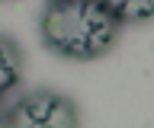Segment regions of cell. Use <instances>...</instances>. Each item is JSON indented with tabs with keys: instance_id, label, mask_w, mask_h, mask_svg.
<instances>
[{
	"instance_id": "obj_1",
	"label": "cell",
	"mask_w": 154,
	"mask_h": 128,
	"mask_svg": "<svg viewBox=\"0 0 154 128\" xmlns=\"http://www.w3.org/2000/svg\"><path fill=\"white\" fill-rule=\"evenodd\" d=\"M38 26L48 48L71 61L100 58L119 32V19L103 0H51Z\"/></svg>"
},
{
	"instance_id": "obj_4",
	"label": "cell",
	"mask_w": 154,
	"mask_h": 128,
	"mask_svg": "<svg viewBox=\"0 0 154 128\" xmlns=\"http://www.w3.org/2000/svg\"><path fill=\"white\" fill-rule=\"evenodd\" d=\"M119 22H148L154 19V0H103Z\"/></svg>"
},
{
	"instance_id": "obj_5",
	"label": "cell",
	"mask_w": 154,
	"mask_h": 128,
	"mask_svg": "<svg viewBox=\"0 0 154 128\" xmlns=\"http://www.w3.org/2000/svg\"><path fill=\"white\" fill-rule=\"evenodd\" d=\"M7 118H10V112H7L3 106H0V122H7Z\"/></svg>"
},
{
	"instance_id": "obj_2",
	"label": "cell",
	"mask_w": 154,
	"mask_h": 128,
	"mask_svg": "<svg viewBox=\"0 0 154 128\" xmlns=\"http://www.w3.org/2000/svg\"><path fill=\"white\" fill-rule=\"evenodd\" d=\"M7 122L16 128H64V125H77L80 115H77L71 99L48 93V90H38V93L23 96L10 109Z\"/></svg>"
},
{
	"instance_id": "obj_3",
	"label": "cell",
	"mask_w": 154,
	"mask_h": 128,
	"mask_svg": "<svg viewBox=\"0 0 154 128\" xmlns=\"http://www.w3.org/2000/svg\"><path fill=\"white\" fill-rule=\"evenodd\" d=\"M19 77H23V55L13 39L0 35V96L16 87Z\"/></svg>"
}]
</instances>
